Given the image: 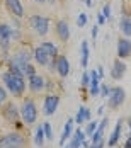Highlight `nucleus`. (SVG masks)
<instances>
[{"mask_svg":"<svg viewBox=\"0 0 131 148\" xmlns=\"http://www.w3.org/2000/svg\"><path fill=\"white\" fill-rule=\"evenodd\" d=\"M2 82H3V87L7 89V92L12 94L14 97H22L24 95V92H26V77L15 75L7 70V72L2 73Z\"/></svg>","mask_w":131,"mask_h":148,"instance_id":"f257e3e1","label":"nucleus"},{"mask_svg":"<svg viewBox=\"0 0 131 148\" xmlns=\"http://www.w3.org/2000/svg\"><path fill=\"white\" fill-rule=\"evenodd\" d=\"M0 109H2V119H3L7 124L15 126L17 130H21V128L24 126V123H22V119H21V111H19V107H17L14 102H9V101H7Z\"/></svg>","mask_w":131,"mask_h":148,"instance_id":"f03ea898","label":"nucleus"},{"mask_svg":"<svg viewBox=\"0 0 131 148\" xmlns=\"http://www.w3.org/2000/svg\"><path fill=\"white\" fill-rule=\"evenodd\" d=\"M19 111H21V119L24 126H32L38 121V106L32 99H24Z\"/></svg>","mask_w":131,"mask_h":148,"instance_id":"7ed1b4c3","label":"nucleus"},{"mask_svg":"<svg viewBox=\"0 0 131 148\" xmlns=\"http://www.w3.org/2000/svg\"><path fill=\"white\" fill-rule=\"evenodd\" d=\"M27 140L21 131H9L0 136V148H26Z\"/></svg>","mask_w":131,"mask_h":148,"instance_id":"20e7f679","label":"nucleus"},{"mask_svg":"<svg viewBox=\"0 0 131 148\" xmlns=\"http://www.w3.org/2000/svg\"><path fill=\"white\" fill-rule=\"evenodd\" d=\"M29 27L38 36H46L49 32V19L44 15H31L29 17Z\"/></svg>","mask_w":131,"mask_h":148,"instance_id":"39448f33","label":"nucleus"},{"mask_svg":"<svg viewBox=\"0 0 131 148\" xmlns=\"http://www.w3.org/2000/svg\"><path fill=\"white\" fill-rule=\"evenodd\" d=\"M126 101V92L123 87H112L111 89V94H109V97H107V106H109V109H117V107H121L123 104Z\"/></svg>","mask_w":131,"mask_h":148,"instance_id":"423d86ee","label":"nucleus"},{"mask_svg":"<svg viewBox=\"0 0 131 148\" xmlns=\"http://www.w3.org/2000/svg\"><path fill=\"white\" fill-rule=\"evenodd\" d=\"M12 34H14V29H12L9 24H5V22L0 24V49L7 51V49L12 46V43H14Z\"/></svg>","mask_w":131,"mask_h":148,"instance_id":"0eeeda50","label":"nucleus"},{"mask_svg":"<svg viewBox=\"0 0 131 148\" xmlns=\"http://www.w3.org/2000/svg\"><path fill=\"white\" fill-rule=\"evenodd\" d=\"M60 106V95L56 94H48L44 95V101H43V112L44 116H53L56 112Z\"/></svg>","mask_w":131,"mask_h":148,"instance_id":"6e6552de","label":"nucleus"},{"mask_svg":"<svg viewBox=\"0 0 131 148\" xmlns=\"http://www.w3.org/2000/svg\"><path fill=\"white\" fill-rule=\"evenodd\" d=\"M27 87H29V90L32 92V94H41L44 90V87H46V80H44L43 75H31V77H27Z\"/></svg>","mask_w":131,"mask_h":148,"instance_id":"1a4fd4ad","label":"nucleus"},{"mask_svg":"<svg viewBox=\"0 0 131 148\" xmlns=\"http://www.w3.org/2000/svg\"><path fill=\"white\" fill-rule=\"evenodd\" d=\"M3 2H5L7 10L12 14V17H17V19L24 17V5L21 0H3Z\"/></svg>","mask_w":131,"mask_h":148,"instance_id":"9d476101","label":"nucleus"},{"mask_svg":"<svg viewBox=\"0 0 131 148\" xmlns=\"http://www.w3.org/2000/svg\"><path fill=\"white\" fill-rule=\"evenodd\" d=\"M55 31H56V36H58L60 41H63V43H67L68 39H70V26H68V22L65 21V19H60L58 22H56V26H55Z\"/></svg>","mask_w":131,"mask_h":148,"instance_id":"9b49d317","label":"nucleus"},{"mask_svg":"<svg viewBox=\"0 0 131 148\" xmlns=\"http://www.w3.org/2000/svg\"><path fill=\"white\" fill-rule=\"evenodd\" d=\"M131 56V39L130 38H121L117 41V58L124 60Z\"/></svg>","mask_w":131,"mask_h":148,"instance_id":"f8f14e48","label":"nucleus"},{"mask_svg":"<svg viewBox=\"0 0 131 148\" xmlns=\"http://www.w3.org/2000/svg\"><path fill=\"white\" fill-rule=\"evenodd\" d=\"M32 60H34L38 65H41V66H48V65H49V61H51V60H55V58H51V56L44 51L41 46H38V48L32 51Z\"/></svg>","mask_w":131,"mask_h":148,"instance_id":"ddd939ff","label":"nucleus"},{"mask_svg":"<svg viewBox=\"0 0 131 148\" xmlns=\"http://www.w3.org/2000/svg\"><path fill=\"white\" fill-rule=\"evenodd\" d=\"M31 60H32V53H31L29 49H17L10 61H14L17 65H22L24 66V65L31 63Z\"/></svg>","mask_w":131,"mask_h":148,"instance_id":"4468645a","label":"nucleus"},{"mask_svg":"<svg viewBox=\"0 0 131 148\" xmlns=\"http://www.w3.org/2000/svg\"><path fill=\"white\" fill-rule=\"evenodd\" d=\"M126 73V63L123 61V60H114V63H112V68H111V77L114 78V80H121L123 77Z\"/></svg>","mask_w":131,"mask_h":148,"instance_id":"2eb2a0df","label":"nucleus"},{"mask_svg":"<svg viewBox=\"0 0 131 148\" xmlns=\"http://www.w3.org/2000/svg\"><path fill=\"white\" fill-rule=\"evenodd\" d=\"M87 136H85V133H84V130L82 128H78V130H75L72 134V138H70V141H68V145L65 148H80L82 147V141L85 140Z\"/></svg>","mask_w":131,"mask_h":148,"instance_id":"dca6fc26","label":"nucleus"},{"mask_svg":"<svg viewBox=\"0 0 131 148\" xmlns=\"http://www.w3.org/2000/svg\"><path fill=\"white\" fill-rule=\"evenodd\" d=\"M56 72H58L60 77H67L70 73V61L67 56H63V55L56 56Z\"/></svg>","mask_w":131,"mask_h":148,"instance_id":"f3484780","label":"nucleus"},{"mask_svg":"<svg viewBox=\"0 0 131 148\" xmlns=\"http://www.w3.org/2000/svg\"><path fill=\"white\" fill-rule=\"evenodd\" d=\"M88 89H90V95L95 97L99 95V90H101V77L95 70L90 72V84H88Z\"/></svg>","mask_w":131,"mask_h":148,"instance_id":"a211bd4d","label":"nucleus"},{"mask_svg":"<svg viewBox=\"0 0 131 148\" xmlns=\"http://www.w3.org/2000/svg\"><path fill=\"white\" fill-rule=\"evenodd\" d=\"M73 124H75V121H73V119H68V121H67V124H65V128H63V133H61V136H60V147H65V145H67V141L72 138Z\"/></svg>","mask_w":131,"mask_h":148,"instance_id":"6ab92c4d","label":"nucleus"},{"mask_svg":"<svg viewBox=\"0 0 131 148\" xmlns=\"http://www.w3.org/2000/svg\"><path fill=\"white\" fill-rule=\"evenodd\" d=\"M90 118H92V112H90V109H87V107H80L78 109V112H77V116L73 118V121H75V124H85V123H88L90 121Z\"/></svg>","mask_w":131,"mask_h":148,"instance_id":"aec40b11","label":"nucleus"},{"mask_svg":"<svg viewBox=\"0 0 131 148\" xmlns=\"http://www.w3.org/2000/svg\"><path fill=\"white\" fill-rule=\"evenodd\" d=\"M121 130H123V119H117L116 126H114L112 133H111L109 140H107V145H109V147H116L117 145V141H119V138H121Z\"/></svg>","mask_w":131,"mask_h":148,"instance_id":"412c9836","label":"nucleus"},{"mask_svg":"<svg viewBox=\"0 0 131 148\" xmlns=\"http://www.w3.org/2000/svg\"><path fill=\"white\" fill-rule=\"evenodd\" d=\"M107 123H109V118H104L101 123L97 124V130H95V131H94V134L90 136V141H92V143H94V141H99V140H102V136H104V130L107 128Z\"/></svg>","mask_w":131,"mask_h":148,"instance_id":"4be33fe9","label":"nucleus"},{"mask_svg":"<svg viewBox=\"0 0 131 148\" xmlns=\"http://www.w3.org/2000/svg\"><path fill=\"white\" fill-rule=\"evenodd\" d=\"M39 46L43 48V49L48 53V55H49V56H51V58H56V56L60 55V53H58V46L55 45L53 41H43Z\"/></svg>","mask_w":131,"mask_h":148,"instance_id":"5701e85b","label":"nucleus"},{"mask_svg":"<svg viewBox=\"0 0 131 148\" xmlns=\"http://www.w3.org/2000/svg\"><path fill=\"white\" fill-rule=\"evenodd\" d=\"M44 141H46V136H44V130H43V124H39L36 128V133H34V143L38 148H43Z\"/></svg>","mask_w":131,"mask_h":148,"instance_id":"b1692460","label":"nucleus"},{"mask_svg":"<svg viewBox=\"0 0 131 148\" xmlns=\"http://www.w3.org/2000/svg\"><path fill=\"white\" fill-rule=\"evenodd\" d=\"M121 32L126 36V38H131V17L128 15H123L121 17Z\"/></svg>","mask_w":131,"mask_h":148,"instance_id":"393cba45","label":"nucleus"},{"mask_svg":"<svg viewBox=\"0 0 131 148\" xmlns=\"http://www.w3.org/2000/svg\"><path fill=\"white\" fill-rule=\"evenodd\" d=\"M88 55H90V51H88V43H87V41H82V58H80L82 68H87V65H88Z\"/></svg>","mask_w":131,"mask_h":148,"instance_id":"a878e982","label":"nucleus"},{"mask_svg":"<svg viewBox=\"0 0 131 148\" xmlns=\"http://www.w3.org/2000/svg\"><path fill=\"white\" fill-rule=\"evenodd\" d=\"M97 121H88L87 126H85V130H84V133H85V136H92L94 134V131L97 130Z\"/></svg>","mask_w":131,"mask_h":148,"instance_id":"bb28decb","label":"nucleus"},{"mask_svg":"<svg viewBox=\"0 0 131 148\" xmlns=\"http://www.w3.org/2000/svg\"><path fill=\"white\" fill-rule=\"evenodd\" d=\"M43 130H44V136H46V140H53L55 136H53V128H51V124L49 123H43Z\"/></svg>","mask_w":131,"mask_h":148,"instance_id":"cd10ccee","label":"nucleus"},{"mask_svg":"<svg viewBox=\"0 0 131 148\" xmlns=\"http://www.w3.org/2000/svg\"><path fill=\"white\" fill-rule=\"evenodd\" d=\"M7 99H9V92H7V89L3 85H0V107L7 102Z\"/></svg>","mask_w":131,"mask_h":148,"instance_id":"c85d7f7f","label":"nucleus"},{"mask_svg":"<svg viewBox=\"0 0 131 148\" xmlns=\"http://www.w3.org/2000/svg\"><path fill=\"white\" fill-rule=\"evenodd\" d=\"M87 21H88L87 14L82 12V14H78V17H77V26H78V27H84V26L87 24Z\"/></svg>","mask_w":131,"mask_h":148,"instance_id":"c756f323","label":"nucleus"},{"mask_svg":"<svg viewBox=\"0 0 131 148\" xmlns=\"http://www.w3.org/2000/svg\"><path fill=\"white\" fill-rule=\"evenodd\" d=\"M111 89H112V87H109V85H104V84H102L101 90H99V95L107 99V97H109V94H111Z\"/></svg>","mask_w":131,"mask_h":148,"instance_id":"7c9ffc66","label":"nucleus"},{"mask_svg":"<svg viewBox=\"0 0 131 148\" xmlns=\"http://www.w3.org/2000/svg\"><path fill=\"white\" fill-rule=\"evenodd\" d=\"M111 12H112L111 5H109V3H106V5H104V9H102V15H104L107 21H111V17H112V14H111Z\"/></svg>","mask_w":131,"mask_h":148,"instance_id":"2f4dec72","label":"nucleus"},{"mask_svg":"<svg viewBox=\"0 0 131 148\" xmlns=\"http://www.w3.org/2000/svg\"><path fill=\"white\" fill-rule=\"evenodd\" d=\"M34 73H36L34 65H32V63H27V65L24 66V75H26V77H31V75H34Z\"/></svg>","mask_w":131,"mask_h":148,"instance_id":"473e14b6","label":"nucleus"},{"mask_svg":"<svg viewBox=\"0 0 131 148\" xmlns=\"http://www.w3.org/2000/svg\"><path fill=\"white\" fill-rule=\"evenodd\" d=\"M90 84V72H84L82 75V87H88Z\"/></svg>","mask_w":131,"mask_h":148,"instance_id":"72a5a7b5","label":"nucleus"},{"mask_svg":"<svg viewBox=\"0 0 131 148\" xmlns=\"http://www.w3.org/2000/svg\"><path fill=\"white\" fill-rule=\"evenodd\" d=\"M104 145H106L104 140H99V141H94V143L90 141V145H88L87 148H104Z\"/></svg>","mask_w":131,"mask_h":148,"instance_id":"f704fd0d","label":"nucleus"},{"mask_svg":"<svg viewBox=\"0 0 131 148\" xmlns=\"http://www.w3.org/2000/svg\"><path fill=\"white\" fill-rule=\"evenodd\" d=\"M90 34H92V38H94V39L97 38V34H99V24H95V26L92 27V32H90Z\"/></svg>","mask_w":131,"mask_h":148,"instance_id":"c9c22d12","label":"nucleus"},{"mask_svg":"<svg viewBox=\"0 0 131 148\" xmlns=\"http://www.w3.org/2000/svg\"><path fill=\"white\" fill-rule=\"evenodd\" d=\"M104 22H106V17H104L102 14H97V24H99V26H102Z\"/></svg>","mask_w":131,"mask_h":148,"instance_id":"e433bc0d","label":"nucleus"},{"mask_svg":"<svg viewBox=\"0 0 131 148\" xmlns=\"http://www.w3.org/2000/svg\"><path fill=\"white\" fill-rule=\"evenodd\" d=\"M124 148H131V134L128 136V140L124 141Z\"/></svg>","mask_w":131,"mask_h":148,"instance_id":"4c0bfd02","label":"nucleus"},{"mask_svg":"<svg viewBox=\"0 0 131 148\" xmlns=\"http://www.w3.org/2000/svg\"><path fill=\"white\" fill-rule=\"evenodd\" d=\"M97 73H99V77H104V66H97Z\"/></svg>","mask_w":131,"mask_h":148,"instance_id":"58836bf2","label":"nucleus"},{"mask_svg":"<svg viewBox=\"0 0 131 148\" xmlns=\"http://www.w3.org/2000/svg\"><path fill=\"white\" fill-rule=\"evenodd\" d=\"M46 2H48V3H51V5H55V3H56V0H46Z\"/></svg>","mask_w":131,"mask_h":148,"instance_id":"ea45409f","label":"nucleus"},{"mask_svg":"<svg viewBox=\"0 0 131 148\" xmlns=\"http://www.w3.org/2000/svg\"><path fill=\"white\" fill-rule=\"evenodd\" d=\"M36 2H38V3H44V2H46V0H36Z\"/></svg>","mask_w":131,"mask_h":148,"instance_id":"a19ab883","label":"nucleus"},{"mask_svg":"<svg viewBox=\"0 0 131 148\" xmlns=\"http://www.w3.org/2000/svg\"><path fill=\"white\" fill-rule=\"evenodd\" d=\"M128 124H130V130H131V118L128 119ZM130 134H131V133H130Z\"/></svg>","mask_w":131,"mask_h":148,"instance_id":"79ce46f5","label":"nucleus"},{"mask_svg":"<svg viewBox=\"0 0 131 148\" xmlns=\"http://www.w3.org/2000/svg\"><path fill=\"white\" fill-rule=\"evenodd\" d=\"M82 2H84V0H82Z\"/></svg>","mask_w":131,"mask_h":148,"instance_id":"37998d69","label":"nucleus"}]
</instances>
